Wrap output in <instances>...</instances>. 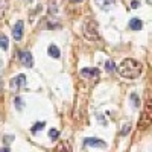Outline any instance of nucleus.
<instances>
[{
	"label": "nucleus",
	"instance_id": "nucleus-1",
	"mask_svg": "<svg viewBox=\"0 0 152 152\" xmlns=\"http://www.w3.org/2000/svg\"><path fill=\"white\" fill-rule=\"evenodd\" d=\"M116 70L119 72V75L122 76V78L135 79V78H138V76L142 75L143 67H142V64L138 61H135L132 58H126L116 67Z\"/></svg>",
	"mask_w": 152,
	"mask_h": 152
},
{
	"label": "nucleus",
	"instance_id": "nucleus-2",
	"mask_svg": "<svg viewBox=\"0 0 152 152\" xmlns=\"http://www.w3.org/2000/svg\"><path fill=\"white\" fill-rule=\"evenodd\" d=\"M84 37L87 40H97L99 38V32H97V24L93 20H88L84 23Z\"/></svg>",
	"mask_w": 152,
	"mask_h": 152
},
{
	"label": "nucleus",
	"instance_id": "nucleus-3",
	"mask_svg": "<svg viewBox=\"0 0 152 152\" xmlns=\"http://www.w3.org/2000/svg\"><path fill=\"white\" fill-rule=\"evenodd\" d=\"M24 84H26V76H24V75H17L15 78L11 79L9 87H11V90L14 93H17L21 87H24Z\"/></svg>",
	"mask_w": 152,
	"mask_h": 152
},
{
	"label": "nucleus",
	"instance_id": "nucleus-4",
	"mask_svg": "<svg viewBox=\"0 0 152 152\" xmlns=\"http://www.w3.org/2000/svg\"><path fill=\"white\" fill-rule=\"evenodd\" d=\"M84 145L85 146H93V148H100V149H105L107 148V143L100 138H94V137H88L84 140Z\"/></svg>",
	"mask_w": 152,
	"mask_h": 152
},
{
	"label": "nucleus",
	"instance_id": "nucleus-5",
	"mask_svg": "<svg viewBox=\"0 0 152 152\" xmlns=\"http://www.w3.org/2000/svg\"><path fill=\"white\" fill-rule=\"evenodd\" d=\"M23 29H24V23L21 20H18L14 24V28H12V37H14V40H17V41L21 40L23 38Z\"/></svg>",
	"mask_w": 152,
	"mask_h": 152
},
{
	"label": "nucleus",
	"instance_id": "nucleus-6",
	"mask_svg": "<svg viewBox=\"0 0 152 152\" xmlns=\"http://www.w3.org/2000/svg\"><path fill=\"white\" fill-rule=\"evenodd\" d=\"M100 72L97 69H82L81 70V76L85 79H97Z\"/></svg>",
	"mask_w": 152,
	"mask_h": 152
},
{
	"label": "nucleus",
	"instance_id": "nucleus-7",
	"mask_svg": "<svg viewBox=\"0 0 152 152\" xmlns=\"http://www.w3.org/2000/svg\"><path fill=\"white\" fill-rule=\"evenodd\" d=\"M18 56H20V61L24 67H32L34 66V58H32L31 52H20Z\"/></svg>",
	"mask_w": 152,
	"mask_h": 152
},
{
	"label": "nucleus",
	"instance_id": "nucleus-8",
	"mask_svg": "<svg viewBox=\"0 0 152 152\" xmlns=\"http://www.w3.org/2000/svg\"><path fill=\"white\" fill-rule=\"evenodd\" d=\"M94 2H96V5H97L100 9L107 11V9H110V8H113V6H114L116 0H94Z\"/></svg>",
	"mask_w": 152,
	"mask_h": 152
},
{
	"label": "nucleus",
	"instance_id": "nucleus-9",
	"mask_svg": "<svg viewBox=\"0 0 152 152\" xmlns=\"http://www.w3.org/2000/svg\"><path fill=\"white\" fill-rule=\"evenodd\" d=\"M53 152H72V146H70L69 142H61V143L55 148Z\"/></svg>",
	"mask_w": 152,
	"mask_h": 152
},
{
	"label": "nucleus",
	"instance_id": "nucleus-10",
	"mask_svg": "<svg viewBox=\"0 0 152 152\" xmlns=\"http://www.w3.org/2000/svg\"><path fill=\"white\" fill-rule=\"evenodd\" d=\"M129 28H131L132 31H142L143 21H142L140 18H132V20L129 21Z\"/></svg>",
	"mask_w": 152,
	"mask_h": 152
},
{
	"label": "nucleus",
	"instance_id": "nucleus-11",
	"mask_svg": "<svg viewBox=\"0 0 152 152\" xmlns=\"http://www.w3.org/2000/svg\"><path fill=\"white\" fill-rule=\"evenodd\" d=\"M47 52H49V55H50V56L55 58V59H56V58H59V49H58L55 44H50Z\"/></svg>",
	"mask_w": 152,
	"mask_h": 152
},
{
	"label": "nucleus",
	"instance_id": "nucleus-12",
	"mask_svg": "<svg viewBox=\"0 0 152 152\" xmlns=\"http://www.w3.org/2000/svg\"><path fill=\"white\" fill-rule=\"evenodd\" d=\"M9 47V40H8V37L5 34H0V49H3V50H8Z\"/></svg>",
	"mask_w": 152,
	"mask_h": 152
},
{
	"label": "nucleus",
	"instance_id": "nucleus-13",
	"mask_svg": "<svg viewBox=\"0 0 152 152\" xmlns=\"http://www.w3.org/2000/svg\"><path fill=\"white\" fill-rule=\"evenodd\" d=\"M6 9H8V0H0V18L5 15Z\"/></svg>",
	"mask_w": 152,
	"mask_h": 152
},
{
	"label": "nucleus",
	"instance_id": "nucleus-14",
	"mask_svg": "<svg viewBox=\"0 0 152 152\" xmlns=\"http://www.w3.org/2000/svg\"><path fill=\"white\" fill-rule=\"evenodd\" d=\"M105 70H107V72H114V70H116V66H114V62H113L111 59H108V61L105 62Z\"/></svg>",
	"mask_w": 152,
	"mask_h": 152
},
{
	"label": "nucleus",
	"instance_id": "nucleus-15",
	"mask_svg": "<svg viewBox=\"0 0 152 152\" xmlns=\"http://www.w3.org/2000/svg\"><path fill=\"white\" fill-rule=\"evenodd\" d=\"M131 102H132V105L137 108V107H140V99H138V96L135 94V93H132L131 94Z\"/></svg>",
	"mask_w": 152,
	"mask_h": 152
},
{
	"label": "nucleus",
	"instance_id": "nucleus-16",
	"mask_svg": "<svg viewBox=\"0 0 152 152\" xmlns=\"http://www.w3.org/2000/svg\"><path fill=\"white\" fill-rule=\"evenodd\" d=\"M58 135H59V131L58 129H50L49 131V137H50V140H56V138H58Z\"/></svg>",
	"mask_w": 152,
	"mask_h": 152
},
{
	"label": "nucleus",
	"instance_id": "nucleus-17",
	"mask_svg": "<svg viewBox=\"0 0 152 152\" xmlns=\"http://www.w3.org/2000/svg\"><path fill=\"white\" fill-rule=\"evenodd\" d=\"M43 128H44V122H40V123H37V125L32 126V132L35 134V132H38V131L43 129Z\"/></svg>",
	"mask_w": 152,
	"mask_h": 152
},
{
	"label": "nucleus",
	"instance_id": "nucleus-18",
	"mask_svg": "<svg viewBox=\"0 0 152 152\" xmlns=\"http://www.w3.org/2000/svg\"><path fill=\"white\" fill-rule=\"evenodd\" d=\"M129 129H131V125H129V123H126V125H125V128L122 129V132H120V134H122V135H126V134L129 132Z\"/></svg>",
	"mask_w": 152,
	"mask_h": 152
},
{
	"label": "nucleus",
	"instance_id": "nucleus-19",
	"mask_svg": "<svg viewBox=\"0 0 152 152\" xmlns=\"http://www.w3.org/2000/svg\"><path fill=\"white\" fill-rule=\"evenodd\" d=\"M15 105H17V110H21L23 108V100L20 97H15Z\"/></svg>",
	"mask_w": 152,
	"mask_h": 152
},
{
	"label": "nucleus",
	"instance_id": "nucleus-20",
	"mask_svg": "<svg viewBox=\"0 0 152 152\" xmlns=\"http://www.w3.org/2000/svg\"><path fill=\"white\" fill-rule=\"evenodd\" d=\"M138 5H140V3H138L137 0H132V2H131V8H132V9H134V8H138Z\"/></svg>",
	"mask_w": 152,
	"mask_h": 152
},
{
	"label": "nucleus",
	"instance_id": "nucleus-21",
	"mask_svg": "<svg viewBox=\"0 0 152 152\" xmlns=\"http://www.w3.org/2000/svg\"><path fill=\"white\" fill-rule=\"evenodd\" d=\"M11 140H14V135H12V137H11V135L5 137V142H6V143H8V142H11Z\"/></svg>",
	"mask_w": 152,
	"mask_h": 152
},
{
	"label": "nucleus",
	"instance_id": "nucleus-22",
	"mask_svg": "<svg viewBox=\"0 0 152 152\" xmlns=\"http://www.w3.org/2000/svg\"><path fill=\"white\" fill-rule=\"evenodd\" d=\"M0 152H9V148H2V149H0Z\"/></svg>",
	"mask_w": 152,
	"mask_h": 152
},
{
	"label": "nucleus",
	"instance_id": "nucleus-23",
	"mask_svg": "<svg viewBox=\"0 0 152 152\" xmlns=\"http://www.w3.org/2000/svg\"><path fill=\"white\" fill-rule=\"evenodd\" d=\"M2 69H3V62H2V59H0V75H2Z\"/></svg>",
	"mask_w": 152,
	"mask_h": 152
},
{
	"label": "nucleus",
	"instance_id": "nucleus-24",
	"mask_svg": "<svg viewBox=\"0 0 152 152\" xmlns=\"http://www.w3.org/2000/svg\"><path fill=\"white\" fill-rule=\"evenodd\" d=\"M72 2H75V3H81L82 0H72Z\"/></svg>",
	"mask_w": 152,
	"mask_h": 152
},
{
	"label": "nucleus",
	"instance_id": "nucleus-25",
	"mask_svg": "<svg viewBox=\"0 0 152 152\" xmlns=\"http://www.w3.org/2000/svg\"><path fill=\"white\" fill-rule=\"evenodd\" d=\"M26 2H32V0H26Z\"/></svg>",
	"mask_w": 152,
	"mask_h": 152
}]
</instances>
